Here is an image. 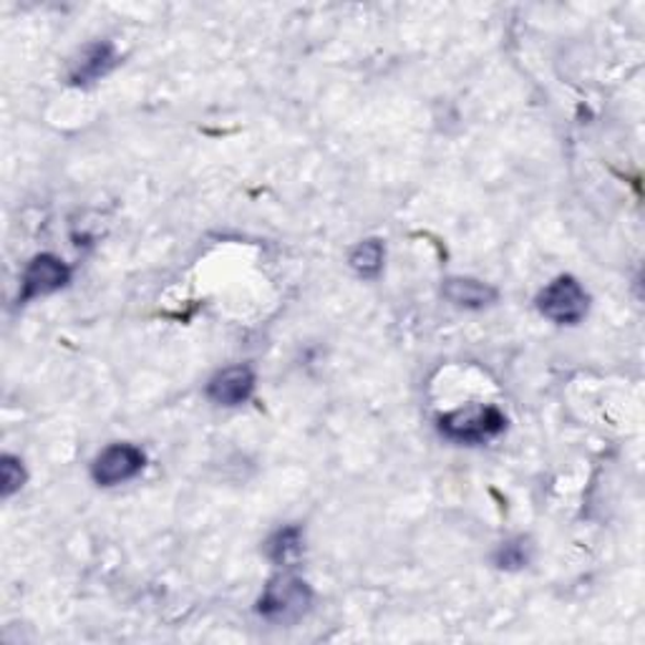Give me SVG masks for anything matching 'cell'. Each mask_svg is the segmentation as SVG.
<instances>
[{
  "label": "cell",
  "mask_w": 645,
  "mask_h": 645,
  "mask_svg": "<svg viewBox=\"0 0 645 645\" xmlns=\"http://www.w3.org/2000/svg\"><path fill=\"white\" fill-rule=\"evenodd\" d=\"M254 392V373L250 366H230L212 376L207 384L210 401L219 406H240Z\"/></svg>",
  "instance_id": "6"
},
{
  "label": "cell",
  "mask_w": 645,
  "mask_h": 645,
  "mask_svg": "<svg viewBox=\"0 0 645 645\" xmlns=\"http://www.w3.org/2000/svg\"><path fill=\"white\" fill-rule=\"evenodd\" d=\"M590 298L585 287L570 275H559L538 295V310L557 326H577L588 316Z\"/></svg>",
  "instance_id": "3"
},
{
  "label": "cell",
  "mask_w": 645,
  "mask_h": 645,
  "mask_svg": "<svg viewBox=\"0 0 645 645\" xmlns=\"http://www.w3.org/2000/svg\"><path fill=\"white\" fill-rule=\"evenodd\" d=\"M0 484H3V487H0V491H3V497L15 495V491H19L25 484L23 464L11 454H5L3 460H0Z\"/></svg>",
  "instance_id": "12"
},
{
  "label": "cell",
  "mask_w": 645,
  "mask_h": 645,
  "mask_svg": "<svg viewBox=\"0 0 645 645\" xmlns=\"http://www.w3.org/2000/svg\"><path fill=\"white\" fill-rule=\"evenodd\" d=\"M495 563L497 567H502V570H520V567L530 563V542L522 538L505 542V545L497 550Z\"/></svg>",
  "instance_id": "11"
},
{
  "label": "cell",
  "mask_w": 645,
  "mask_h": 645,
  "mask_svg": "<svg viewBox=\"0 0 645 645\" xmlns=\"http://www.w3.org/2000/svg\"><path fill=\"white\" fill-rule=\"evenodd\" d=\"M313 606L310 585L295 575H278L265 585L258 600V615L275 625L298 623Z\"/></svg>",
  "instance_id": "1"
},
{
  "label": "cell",
  "mask_w": 645,
  "mask_h": 645,
  "mask_svg": "<svg viewBox=\"0 0 645 645\" xmlns=\"http://www.w3.org/2000/svg\"><path fill=\"white\" fill-rule=\"evenodd\" d=\"M147 456L134 444H112L91 464V477L99 487H116L142 474Z\"/></svg>",
  "instance_id": "4"
},
{
  "label": "cell",
  "mask_w": 645,
  "mask_h": 645,
  "mask_svg": "<svg viewBox=\"0 0 645 645\" xmlns=\"http://www.w3.org/2000/svg\"><path fill=\"white\" fill-rule=\"evenodd\" d=\"M441 293H444V298L449 303H454L456 308H466V310L489 308V305H495L499 298L495 287L474 278H449L444 280Z\"/></svg>",
  "instance_id": "8"
},
{
  "label": "cell",
  "mask_w": 645,
  "mask_h": 645,
  "mask_svg": "<svg viewBox=\"0 0 645 645\" xmlns=\"http://www.w3.org/2000/svg\"><path fill=\"white\" fill-rule=\"evenodd\" d=\"M71 283V270L64 260H58L56 254H36L29 262V268L23 270L21 278V303H31L36 298H44L56 291H61Z\"/></svg>",
  "instance_id": "5"
},
{
  "label": "cell",
  "mask_w": 645,
  "mask_h": 645,
  "mask_svg": "<svg viewBox=\"0 0 645 645\" xmlns=\"http://www.w3.org/2000/svg\"><path fill=\"white\" fill-rule=\"evenodd\" d=\"M268 557L275 565H293L303 555V530L301 528H283L278 530L265 545Z\"/></svg>",
  "instance_id": "10"
},
{
  "label": "cell",
  "mask_w": 645,
  "mask_h": 645,
  "mask_svg": "<svg viewBox=\"0 0 645 645\" xmlns=\"http://www.w3.org/2000/svg\"><path fill=\"white\" fill-rule=\"evenodd\" d=\"M384 260H386V248H384V242L376 240V237H373V240H363V242L355 245L351 258H348L353 273L359 278H366V280L381 275V270H384Z\"/></svg>",
  "instance_id": "9"
},
{
  "label": "cell",
  "mask_w": 645,
  "mask_h": 645,
  "mask_svg": "<svg viewBox=\"0 0 645 645\" xmlns=\"http://www.w3.org/2000/svg\"><path fill=\"white\" fill-rule=\"evenodd\" d=\"M505 427V414L495 406H466V409L452 411L439 419L441 434L460 441V444H482V441L502 434Z\"/></svg>",
  "instance_id": "2"
},
{
  "label": "cell",
  "mask_w": 645,
  "mask_h": 645,
  "mask_svg": "<svg viewBox=\"0 0 645 645\" xmlns=\"http://www.w3.org/2000/svg\"><path fill=\"white\" fill-rule=\"evenodd\" d=\"M116 66V50L109 41H99V44H91L81 50V56L76 58L71 71H69V81L73 87H87V83H93L112 71Z\"/></svg>",
  "instance_id": "7"
}]
</instances>
